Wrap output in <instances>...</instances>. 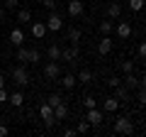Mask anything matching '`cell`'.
<instances>
[{
	"label": "cell",
	"mask_w": 146,
	"mask_h": 137,
	"mask_svg": "<svg viewBox=\"0 0 146 137\" xmlns=\"http://www.w3.org/2000/svg\"><path fill=\"white\" fill-rule=\"evenodd\" d=\"M39 115H42V120H44V125H46V127H54V125L58 122L56 118H54V108L49 105L46 100H44L42 105H39Z\"/></svg>",
	"instance_id": "obj_1"
},
{
	"label": "cell",
	"mask_w": 146,
	"mask_h": 137,
	"mask_svg": "<svg viewBox=\"0 0 146 137\" xmlns=\"http://www.w3.org/2000/svg\"><path fill=\"white\" fill-rule=\"evenodd\" d=\"M115 132H119V135H134V122L129 118H117L115 120Z\"/></svg>",
	"instance_id": "obj_2"
},
{
	"label": "cell",
	"mask_w": 146,
	"mask_h": 137,
	"mask_svg": "<svg viewBox=\"0 0 146 137\" xmlns=\"http://www.w3.org/2000/svg\"><path fill=\"white\" fill-rule=\"evenodd\" d=\"M12 81L17 86H29V74L25 71V66H15L12 68Z\"/></svg>",
	"instance_id": "obj_3"
},
{
	"label": "cell",
	"mask_w": 146,
	"mask_h": 137,
	"mask_svg": "<svg viewBox=\"0 0 146 137\" xmlns=\"http://www.w3.org/2000/svg\"><path fill=\"white\" fill-rule=\"evenodd\" d=\"M58 76H61V66H58V61H49L46 66H44V79L54 81V79H58Z\"/></svg>",
	"instance_id": "obj_4"
},
{
	"label": "cell",
	"mask_w": 146,
	"mask_h": 137,
	"mask_svg": "<svg viewBox=\"0 0 146 137\" xmlns=\"http://www.w3.org/2000/svg\"><path fill=\"white\" fill-rule=\"evenodd\" d=\"M85 120H88L93 127H98L100 122H102V110H98V108H88V110H85Z\"/></svg>",
	"instance_id": "obj_5"
},
{
	"label": "cell",
	"mask_w": 146,
	"mask_h": 137,
	"mask_svg": "<svg viewBox=\"0 0 146 137\" xmlns=\"http://www.w3.org/2000/svg\"><path fill=\"white\" fill-rule=\"evenodd\" d=\"M83 12H85L83 0H68V15L71 17H80Z\"/></svg>",
	"instance_id": "obj_6"
},
{
	"label": "cell",
	"mask_w": 146,
	"mask_h": 137,
	"mask_svg": "<svg viewBox=\"0 0 146 137\" xmlns=\"http://www.w3.org/2000/svg\"><path fill=\"white\" fill-rule=\"evenodd\" d=\"M61 27H63L61 15H58V12H51V15H49V20H46V30H51V32H61Z\"/></svg>",
	"instance_id": "obj_7"
},
{
	"label": "cell",
	"mask_w": 146,
	"mask_h": 137,
	"mask_svg": "<svg viewBox=\"0 0 146 137\" xmlns=\"http://www.w3.org/2000/svg\"><path fill=\"white\" fill-rule=\"evenodd\" d=\"M110 52H112V39H110V34H102V39L98 42V54L100 56H107Z\"/></svg>",
	"instance_id": "obj_8"
},
{
	"label": "cell",
	"mask_w": 146,
	"mask_h": 137,
	"mask_svg": "<svg viewBox=\"0 0 146 137\" xmlns=\"http://www.w3.org/2000/svg\"><path fill=\"white\" fill-rule=\"evenodd\" d=\"M78 59V44H73L71 49H61V61H66V64H73Z\"/></svg>",
	"instance_id": "obj_9"
},
{
	"label": "cell",
	"mask_w": 146,
	"mask_h": 137,
	"mask_svg": "<svg viewBox=\"0 0 146 137\" xmlns=\"http://www.w3.org/2000/svg\"><path fill=\"white\" fill-rule=\"evenodd\" d=\"M102 110L105 113H117L119 110V100L117 98H102Z\"/></svg>",
	"instance_id": "obj_10"
},
{
	"label": "cell",
	"mask_w": 146,
	"mask_h": 137,
	"mask_svg": "<svg viewBox=\"0 0 146 137\" xmlns=\"http://www.w3.org/2000/svg\"><path fill=\"white\" fill-rule=\"evenodd\" d=\"M115 30H117V37H119V39H129L131 37V25H129V22H119Z\"/></svg>",
	"instance_id": "obj_11"
},
{
	"label": "cell",
	"mask_w": 146,
	"mask_h": 137,
	"mask_svg": "<svg viewBox=\"0 0 146 137\" xmlns=\"http://www.w3.org/2000/svg\"><path fill=\"white\" fill-rule=\"evenodd\" d=\"M46 22H34V25H32V37L34 39H42L44 34H46Z\"/></svg>",
	"instance_id": "obj_12"
},
{
	"label": "cell",
	"mask_w": 146,
	"mask_h": 137,
	"mask_svg": "<svg viewBox=\"0 0 146 137\" xmlns=\"http://www.w3.org/2000/svg\"><path fill=\"white\" fill-rule=\"evenodd\" d=\"M10 44H15V47H22V44H25V32L15 27V30L10 32Z\"/></svg>",
	"instance_id": "obj_13"
},
{
	"label": "cell",
	"mask_w": 146,
	"mask_h": 137,
	"mask_svg": "<svg viewBox=\"0 0 146 137\" xmlns=\"http://www.w3.org/2000/svg\"><path fill=\"white\" fill-rule=\"evenodd\" d=\"M7 103H10L12 108H22V105H25V95H22L20 91H15V93H10V98H7Z\"/></svg>",
	"instance_id": "obj_14"
},
{
	"label": "cell",
	"mask_w": 146,
	"mask_h": 137,
	"mask_svg": "<svg viewBox=\"0 0 146 137\" xmlns=\"http://www.w3.org/2000/svg\"><path fill=\"white\" fill-rule=\"evenodd\" d=\"M119 15H122V5H119V3H110V7H107V17H110V20H117Z\"/></svg>",
	"instance_id": "obj_15"
},
{
	"label": "cell",
	"mask_w": 146,
	"mask_h": 137,
	"mask_svg": "<svg viewBox=\"0 0 146 137\" xmlns=\"http://www.w3.org/2000/svg\"><path fill=\"white\" fill-rule=\"evenodd\" d=\"M46 56H49V61H61V47H58V44H51L49 52H46Z\"/></svg>",
	"instance_id": "obj_16"
},
{
	"label": "cell",
	"mask_w": 146,
	"mask_h": 137,
	"mask_svg": "<svg viewBox=\"0 0 146 137\" xmlns=\"http://www.w3.org/2000/svg\"><path fill=\"white\" fill-rule=\"evenodd\" d=\"M61 83H63V88H66V91H71V88H76V83H78V79H76L73 74H63Z\"/></svg>",
	"instance_id": "obj_17"
},
{
	"label": "cell",
	"mask_w": 146,
	"mask_h": 137,
	"mask_svg": "<svg viewBox=\"0 0 146 137\" xmlns=\"http://www.w3.org/2000/svg\"><path fill=\"white\" fill-rule=\"evenodd\" d=\"M54 118H56V120H66V118H68V108H66V103H58V105L54 108Z\"/></svg>",
	"instance_id": "obj_18"
},
{
	"label": "cell",
	"mask_w": 146,
	"mask_h": 137,
	"mask_svg": "<svg viewBox=\"0 0 146 137\" xmlns=\"http://www.w3.org/2000/svg\"><path fill=\"white\" fill-rule=\"evenodd\" d=\"M124 86L127 88H139V76H134V71H131V74H124Z\"/></svg>",
	"instance_id": "obj_19"
},
{
	"label": "cell",
	"mask_w": 146,
	"mask_h": 137,
	"mask_svg": "<svg viewBox=\"0 0 146 137\" xmlns=\"http://www.w3.org/2000/svg\"><path fill=\"white\" fill-rule=\"evenodd\" d=\"M115 91H117V95H115V98L119 100V103H127V100H129V88H127V86H122V83H119Z\"/></svg>",
	"instance_id": "obj_20"
},
{
	"label": "cell",
	"mask_w": 146,
	"mask_h": 137,
	"mask_svg": "<svg viewBox=\"0 0 146 137\" xmlns=\"http://www.w3.org/2000/svg\"><path fill=\"white\" fill-rule=\"evenodd\" d=\"M68 42H73V44H78L80 42V37H83V34H80V30H76V27H71V30H68Z\"/></svg>",
	"instance_id": "obj_21"
},
{
	"label": "cell",
	"mask_w": 146,
	"mask_h": 137,
	"mask_svg": "<svg viewBox=\"0 0 146 137\" xmlns=\"http://www.w3.org/2000/svg\"><path fill=\"white\" fill-rule=\"evenodd\" d=\"M76 79H78L80 83H90V81H93V74H90L88 68H80V71H78V76H76Z\"/></svg>",
	"instance_id": "obj_22"
},
{
	"label": "cell",
	"mask_w": 146,
	"mask_h": 137,
	"mask_svg": "<svg viewBox=\"0 0 146 137\" xmlns=\"http://www.w3.org/2000/svg\"><path fill=\"white\" fill-rule=\"evenodd\" d=\"M17 61H22V64H29V49H25V47H17Z\"/></svg>",
	"instance_id": "obj_23"
},
{
	"label": "cell",
	"mask_w": 146,
	"mask_h": 137,
	"mask_svg": "<svg viewBox=\"0 0 146 137\" xmlns=\"http://www.w3.org/2000/svg\"><path fill=\"white\" fill-rule=\"evenodd\" d=\"M90 127H93V125H90V122H88V120L83 118V120L78 122V127H76V132H80V135H85V132H90Z\"/></svg>",
	"instance_id": "obj_24"
},
{
	"label": "cell",
	"mask_w": 146,
	"mask_h": 137,
	"mask_svg": "<svg viewBox=\"0 0 146 137\" xmlns=\"http://www.w3.org/2000/svg\"><path fill=\"white\" fill-rule=\"evenodd\" d=\"M112 30H115V27H112V22H110V20H102V22H100V34H110Z\"/></svg>",
	"instance_id": "obj_25"
},
{
	"label": "cell",
	"mask_w": 146,
	"mask_h": 137,
	"mask_svg": "<svg viewBox=\"0 0 146 137\" xmlns=\"http://www.w3.org/2000/svg\"><path fill=\"white\" fill-rule=\"evenodd\" d=\"M42 61V52L39 49H29V64H39Z\"/></svg>",
	"instance_id": "obj_26"
},
{
	"label": "cell",
	"mask_w": 146,
	"mask_h": 137,
	"mask_svg": "<svg viewBox=\"0 0 146 137\" xmlns=\"http://www.w3.org/2000/svg\"><path fill=\"white\" fill-rule=\"evenodd\" d=\"M119 68H122V74H131V71H134V61H119Z\"/></svg>",
	"instance_id": "obj_27"
},
{
	"label": "cell",
	"mask_w": 146,
	"mask_h": 137,
	"mask_svg": "<svg viewBox=\"0 0 146 137\" xmlns=\"http://www.w3.org/2000/svg\"><path fill=\"white\" fill-rule=\"evenodd\" d=\"M46 103H49V105H51V108H56L58 103H63V100H61V95H58V93H51V95H49V98H46Z\"/></svg>",
	"instance_id": "obj_28"
},
{
	"label": "cell",
	"mask_w": 146,
	"mask_h": 137,
	"mask_svg": "<svg viewBox=\"0 0 146 137\" xmlns=\"http://www.w3.org/2000/svg\"><path fill=\"white\" fill-rule=\"evenodd\" d=\"M144 5H146V0H129V7H131L134 12H139Z\"/></svg>",
	"instance_id": "obj_29"
},
{
	"label": "cell",
	"mask_w": 146,
	"mask_h": 137,
	"mask_svg": "<svg viewBox=\"0 0 146 137\" xmlns=\"http://www.w3.org/2000/svg\"><path fill=\"white\" fill-rule=\"evenodd\" d=\"M17 20H20V22H29L32 20V12L29 10H20V12H17Z\"/></svg>",
	"instance_id": "obj_30"
},
{
	"label": "cell",
	"mask_w": 146,
	"mask_h": 137,
	"mask_svg": "<svg viewBox=\"0 0 146 137\" xmlns=\"http://www.w3.org/2000/svg\"><path fill=\"white\" fill-rule=\"evenodd\" d=\"M17 5H20V0H3V7L5 10H17Z\"/></svg>",
	"instance_id": "obj_31"
},
{
	"label": "cell",
	"mask_w": 146,
	"mask_h": 137,
	"mask_svg": "<svg viewBox=\"0 0 146 137\" xmlns=\"http://www.w3.org/2000/svg\"><path fill=\"white\" fill-rule=\"evenodd\" d=\"M136 100H139V105L146 108V88H139V93H136Z\"/></svg>",
	"instance_id": "obj_32"
},
{
	"label": "cell",
	"mask_w": 146,
	"mask_h": 137,
	"mask_svg": "<svg viewBox=\"0 0 146 137\" xmlns=\"http://www.w3.org/2000/svg\"><path fill=\"white\" fill-rule=\"evenodd\" d=\"M95 103H98V100H95L93 95H85V98H83V105H85V110H88V108H95Z\"/></svg>",
	"instance_id": "obj_33"
},
{
	"label": "cell",
	"mask_w": 146,
	"mask_h": 137,
	"mask_svg": "<svg viewBox=\"0 0 146 137\" xmlns=\"http://www.w3.org/2000/svg\"><path fill=\"white\" fill-rule=\"evenodd\" d=\"M119 83H122V81L117 79V76H110V79H107V86H110V88H117Z\"/></svg>",
	"instance_id": "obj_34"
},
{
	"label": "cell",
	"mask_w": 146,
	"mask_h": 137,
	"mask_svg": "<svg viewBox=\"0 0 146 137\" xmlns=\"http://www.w3.org/2000/svg\"><path fill=\"white\" fill-rule=\"evenodd\" d=\"M136 54H139L141 59H146V42H141V44H139V49H136Z\"/></svg>",
	"instance_id": "obj_35"
},
{
	"label": "cell",
	"mask_w": 146,
	"mask_h": 137,
	"mask_svg": "<svg viewBox=\"0 0 146 137\" xmlns=\"http://www.w3.org/2000/svg\"><path fill=\"white\" fill-rule=\"evenodd\" d=\"M7 98H10V93L5 91V86L0 88V103H7Z\"/></svg>",
	"instance_id": "obj_36"
},
{
	"label": "cell",
	"mask_w": 146,
	"mask_h": 137,
	"mask_svg": "<svg viewBox=\"0 0 146 137\" xmlns=\"http://www.w3.org/2000/svg\"><path fill=\"white\" fill-rule=\"evenodd\" d=\"M42 5L46 7V10H54V5H56V0H42Z\"/></svg>",
	"instance_id": "obj_37"
},
{
	"label": "cell",
	"mask_w": 146,
	"mask_h": 137,
	"mask_svg": "<svg viewBox=\"0 0 146 137\" xmlns=\"http://www.w3.org/2000/svg\"><path fill=\"white\" fill-rule=\"evenodd\" d=\"M63 137H76V130H73V127H66V130H63Z\"/></svg>",
	"instance_id": "obj_38"
},
{
	"label": "cell",
	"mask_w": 146,
	"mask_h": 137,
	"mask_svg": "<svg viewBox=\"0 0 146 137\" xmlns=\"http://www.w3.org/2000/svg\"><path fill=\"white\" fill-rule=\"evenodd\" d=\"M7 132H10V130H7V125H0V137H5Z\"/></svg>",
	"instance_id": "obj_39"
},
{
	"label": "cell",
	"mask_w": 146,
	"mask_h": 137,
	"mask_svg": "<svg viewBox=\"0 0 146 137\" xmlns=\"http://www.w3.org/2000/svg\"><path fill=\"white\" fill-rule=\"evenodd\" d=\"M139 88H146V76H141V79H139Z\"/></svg>",
	"instance_id": "obj_40"
},
{
	"label": "cell",
	"mask_w": 146,
	"mask_h": 137,
	"mask_svg": "<svg viewBox=\"0 0 146 137\" xmlns=\"http://www.w3.org/2000/svg\"><path fill=\"white\" fill-rule=\"evenodd\" d=\"M5 12H7V10H5V7H0V22L5 20Z\"/></svg>",
	"instance_id": "obj_41"
},
{
	"label": "cell",
	"mask_w": 146,
	"mask_h": 137,
	"mask_svg": "<svg viewBox=\"0 0 146 137\" xmlns=\"http://www.w3.org/2000/svg\"><path fill=\"white\" fill-rule=\"evenodd\" d=\"M3 86H5V76L0 74V88H3Z\"/></svg>",
	"instance_id": "obj_42"
},
{
	"label": "cell",
	"mask_w": 146,
	"mask_h": 137,
	"mask_svg": "<svg viewBox=\"0 0 146 137\" xmlns=\"http://www.w3.org/2000/svg\"><path fill=\"white\" fill-rule=\"evenodd\" d=\"M0 7H3V0H0Z\"/></svg>",
	"instance_id": "obj_43"
},
{
	"label": "cell",
	"mask_w": 146,
	"mask_h": 137,
	"mask_svg": "<svg viewBox=\"0 0 146 137\" xmlns=\"http://www.w3.org/2000/svg\"><path fill=\"white\" fill-rule=\"evenodd\" d=\"M144 64H146V59H144Z\"/></svg>",
	"instance_id": "obj_44"
}]
</instances>
